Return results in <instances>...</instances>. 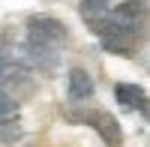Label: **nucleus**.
Wrapping results in <instances>:
<instances>
[{
	"instance_id": "f257e3e1",
	"label": "nucleus",
	"mask_w": 150,
	"mask_h": 147,
	"mask_svg": "<svg viewBox=\"0 0 150 147\" xmlns=\"http://www.w3.org/2000/svg\"><path fill=\"white\" fill-rule=\"evenodd\" d=\"M66 24L63 21H57L51 15H33L27 21V45H36V48H57L66 42Z\"/></svg>"
},
{
	"instance_id": "f03ea898",
	"label": "nucleus",
	"mask_w": 150,
	"mask_h": 147,
	"mask_svg": "<svg viewBox=\"0 0 150 147\" xmlns=\"http://www.w3.org/2000/svg\"><path fill=\"white\" fill-rule=\"evenodd\" d=\"M144 18H147V0H123V3H117L114 12H111V21H114L117 27H123L126 33H132V36L144 24Z\"/></svg>"
},
{
	"instance_id": "7ed1b4c3",
	"label": "nucleus",
	"mask_w": 150,
	"mask_h": 147,
	"mask_svg": "<svg viewBox=\"0 0 150 147\" xmlns=\"http://www.w3.org/2000/svg\"><path fill=\"white\" fill-rule=\"evenodd\" d=\"M93 126H96L99 138H102L108 147H123V129H120V123H117L114 114H108V111L93 114Z\"/></svg>"
},
{
	"instance_id": "20e7f679",
	"label": "nucleus",
	"mask_w": 150,
	"mask_h": 147,
	"mask_svg": "<svg viewBox=\"0 0 150 147\" xmlns=\"http://www.w3.org/2000/svg\"><path fill=\"white\" fill-rule=\"evenodd\" d=\"M93 96V78H90V72L81 69V66H75L69 72V99L72 102H84V99H90Z\"/></svg>"
},
{
	"instance_id": "39448f33",
	"label": "nucleus",
	"mask_w": 150,
	"mask_h": 147,
	"mask_svg": "<svg viewBox=\"0 0 150 147\" xmlns=\"http://www.w3.org/2000/svg\"><path fill=\"white\" fill-rule=\"evenodd\" d=\"M114 96L123 108H132V111H147V93L138 84H117Z\"/></svg>"
},
{
	"instance_id": "423d86ee",
	"label": "nucleus",
	"mask_w": 150,
	"mask_h": 147,
	"mask_svg": "<svg viewBox=\"0 0 150 147\" xmlns=\"http://www.w3.org/2000/svg\"><path fill=\"white\" fill-rule=\"evenodd\" d=\"M81 18L87 21L90 30H99L111 18V9H108L105 0H81Z\"/></svg>"
},
{
	"instance_id": "0eeeda50",
	"label": "nucleus",
	"mask_w": 150,
	"mask_h": 147,
	"mask_svg": "<svg viewBox=\"0 0 150 147\" xmlns=\"http://www.w3.org/2000/svg\"><path fill=\"white\" fill-rule=\"evenodd\" d=\"M18 99L6 90H0V120H18Z\"/></svg>"
},
{
	"instance_id": "6e6552de",
	"label": "nucleus",
	"mask_w": 150,
	"mask_h": 147,
	"mask_svg": "<svg viewBox=\"0 0 150 147\" xmlns=\"http://www.w3.org/2000/svg\"><path fill=\"white\" fill-rule=\"evenodd\" d=\"M21 138V129L15 120H0V141H15Z\"/></svg>"
}]
</instances>
